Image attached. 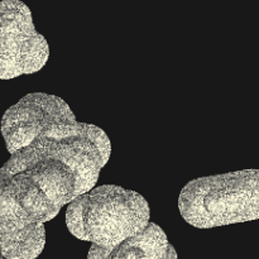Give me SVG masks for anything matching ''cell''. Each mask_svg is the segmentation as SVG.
I'll use <instances>...</instances> for the list:
<instances>
[{
  "mask_svg": "<svg viewBox=\"0 0 259 259\" xmlns=\"http://www.w3.org/2000/svg\"><path fill=\"white\" fill-rule=\"evenodd\" d=\"M0 128L10 153L5 168L15 174L42 159L62 161L77 175V196L95 187L110 158L105 132L76 120L70 106L55 95H25L5 111Z\"/></svg>",
  "mask_w": 259,
  "mask_h": 259,
  "instance_id": "cell-1",
  "label": "cell"
},
{
  "mask_svg": "<svg viewBox=\"0 0 259 259\" xmlns=\"http://www.w3.org/2000/svg\"><path fill=\"white\" fill-rule=\"evenodd\" d=\"M149 205L138 192L103 185L68 204L66 224L77 239L111 249L149 224Z\"/></svg>",
  "mask_w": 259,
  "mask_h": 259,
  "instance_id": "cell-2",
  "label": "cell"
},
{
  "mask_svg": "<svg viewBox=\"0 0 259 259\" xmlns=\"http://www.w3.org/2000/svg\"><path fill=\"white\" fill-rule=\"evenodd\" d=\"M60 207L27 171L0 167V249L7 259H35L46 244L45 223Z\"/></svg>",
  "mask_w": 259,
  "mask_h": 259,
  "instance_id": "cell-3",
  "label": "cell"
},
{
  "mask_svg": "<svg viewBox=\"0 0 259 259\" xmlns=\"http://www.w3.org/2000/svg\"><path fill=\"white\" fill-rule=\"evenodd\" d=\"M182 218L200 229L259 219V169L201 177L179 197Z\"/></svg>",
  "mask_w": 259,
  "mask_h": 259,
  "instance_id": "cell-4",
  "label": "cell"
},
{
  "mask_svg": "<svg viewBox=\"0 0 259 259\" xmlns=\"http://www.w3.org/2000/svg\"><path fill=\"white\" fill-rule=\"evenodd\" d=\"M50 47L33 24L32 13L19 0L0 2V80L38 72Z\"/></svg>",
  "mask_w": 259,
  "mask_h": 259,
  "instance_id": "cell-5",
  "label": "cell"
},
{
  "mask_svg": "<svg viewBox=\"0 0 259 259\" xmlns=\"http://www.w3.org/2000/svg\"><path fill=\"white\" fill-rule=\"evenodd\" d=\"M88 259H177L167 235L154 223L111 249L91 245Z\"/></svg>",
  "mask_w": 259,
  "mask_h": 259,
  "instance_id": "cell-6",
  "label": "cell"
},
{
  "mask_svg": "<svg viewBox=\"0 0 259 259\" xmlns=\"http://www.w3.org/2000/svg\"><path fill=\"white\" fill-rule=\"evenodd\" d=\"M0 259H4V255H3V253H2V249H0Z\"/></svg>",
  "mask_w": 259,
  "mask_h": 259,
  "instance_id": "cell-7",
  "label": "cell"
}]
</instances>
